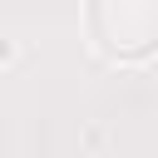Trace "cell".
<instances>
[{
	"label": "cell",
	"instance_id": "obj_1",
	"mask_svg": "<svg viewBox=\"0 0 158 158\" xmlns=\"http://www.w3.org/2000/svg\"><path fill=\"white\" fill-rule=\"evenodd\" d=\"M84 25L104 59L138 64L158 49V0H89Z\"/></svg>",
	"mask_w": 158,
	"mask_h": 158
}]
</instances>
